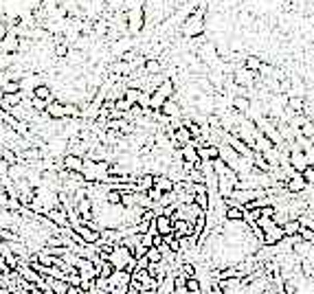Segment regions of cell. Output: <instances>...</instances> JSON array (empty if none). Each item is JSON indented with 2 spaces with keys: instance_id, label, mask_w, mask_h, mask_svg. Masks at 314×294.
<instances>
[{
  "instance_id": "1",
  "label": "cell",
  "mask_w": 314,
  "mask_h": 294,
  "mask_svg": "<svg viewBox=\"0 0 314 294\" xmlns=\"http://www.w3.org/2000/svg\"><path fill=\"white\" fill-rule=\"evenodd\" d=\"M185 37H198V35H205L207 31V9L200 7V9H194L189 15L183 20V26H180Z\"/></svg>"
},
{
  "instance_id": "2",
  "label": "cell",
  "mask_w": 314,
  "mask_h": 294,
  "mask_svg": "<svg viewBox=\"0 0 314 294\" xmlns=\"http://www.w3.org/2000/svg\"><path fill=\"white\" fill-rule=\"evenodd\" d=\"M110 264L114 270H134V257H132V248L123 246V244H114L112 253H110Z\"/></svg>"
},
{
  "instance_id": "3",
  "label": "cell",
  "mask_w": 314,
  "mask_h": 294,
  "mask_svg": "<svg viewBox=\"0 0 314 294\" xmlns=\"http://www.w3.org/2000/svg\"><path fill=\"white\" fill-rule=\"evenodd\" d=\"M123 18H125V29H128V35H136V33H141L143 26H145V13H143V7L125 9Z\"/></svg>"
},
{
  "instance_id": "4",
  "label": "cell",
  "mask_w": 314,
  "mask_h": 294,
  "mask_svg": "<svg viewBox=\"0 0 314 294\" xmlns=\"http://www.w3.org/2000/svg\"><path fill=\"white\" fill-rule=\"evenodd\" d=\"M20 53V37L13 29H7V35L0 40V55H15Z\"/></svg>"
},
{
  "instance_id": "5",
  "label": "cell",
  "mask_w": 314,
  "mask_h": 294,
  "mask_svg": "<svg viewBox=\"0 0 314 294\" xmlns=\"http://www.w3.org/2000/svg\"><path fill=\"white\" fill-rule=\"evenodd\" d=\"M284 240H286V235H284V231H282V226H279V224H275L268 231L262 233V246H266V248L279 246Z\"/></svg>"
},
{
  "instance_id": "6",
  "label": "cell",
  "mask_w": 314,
  "mask_h": 294,
  "mask_svg": "<svg viewBox=\"0 0 314 294\" xmlns=\"http://www.w3.org/2000/svg\"><path fill=\"white\" fill-rule=\"evenodd\" d=\"M70 229H73V233H77V235L81 237V242H84L86 246H95V244L99 242V231H92L90 226L81 224V222H75V224H70Z\"/></svg>"
},
{
  "instance_id": "7",
  "label": "cell",
  "mask_w": 314,
  "mask_h": 294,
  "mask_svg": "<svg viewBox=\"0 0 314 294\" xmlns=\"http://www.w3.org/2000/svg\"><path fill=\"white\" fill-rule=\"evenodd\" d=\"M308 165H310V163H308L306 152H304V149H299V145H293V149H290V154H288V167L301 174Z\"/></svg>"
},
{
  "instance_id": "8",
  "label": "cell",
  "mask_w": 314,
  "mask_h": 294,
  "mask_svg": "<svg viewBox=\"0 0 314 294\" xmlns=\"http://www.w3.org/2000/svg\"><path fill=\"white\" fill-rule=\"evenodd\" d=\"M178 158L183 160L185 165H191V167H198V165H200V156H198V149L194 145V141L178 147Z\"/></svg>"
},
{
  "instance_id": "9",
  "label": "cell",
  "mask_w": 314,
  "mask_h": 294,
  "mask_svg": "<svg viewBox=\"0 0 314 294\" xmlns=\"http://www.w3.org/2000/svg\"><path fill=\"white\" fill-rule=\"evenodd\" d=\"M308 189V185H306V180L301 178V174L299 171H293V174L288 176V180L284 182V191H288L290 196H297V193H304Z\"/></svg>"
},
{
  "instance_id": "10",
  "label": "cell",
  "mask_w": 314,
  "mask_h": 294,
  "mask_svg": "<svg viewBox=\"0 0 314 294\" xmlns=\"http://www.w3.org/2000/svg\"><path fill=\"white\" fill-rule=\"evenodd\" d=\"M255 73H251L249 68H244V66H240L238 70L233 73V86L238 88H253V84H255Z\"/></svg>"
},
{
  "instance_id": "11",
  "label": "cell",
  "mask_w": 314,
  "mask_h": 294,
  "mask_svg": "<svg viewBox=\"0 0 314 294\" xmlns=\"http://www.w3.org/2000/svg\"><path fill=\"white\" fill-rule=\"evenodd\" d=\"M44 218H46L48 222H51L53 226H57L59 231L62 229H68L70 226V222H68V218H66V213L59 207H55V209H48L46 213H44Z\"/></svg>"
},
{
  "instance_id": "12",
  "label": "cell",
  "mask_w": 314,
  "mask_h": 294,
  "mask_svg": "<svg viewBox=\"0 0 314 294\" xmlns=\"http://www.w3.org/2000/svg\"><path fill=\"white\" fill-rule=\"evenodd\" d=\"M130 48H132V35H128V33H125L123 37H119V40L112 42V46H110V53H112V57L121 59L125 53L130 51Z\"/></svg>"
},
{
  "instance_id": "13",
  "label": "cell",
  "mask_w": 314,
  "mask_h": 294,
  "mask_svg": "<svg viewBox=\"0 0 314 294\" xmlns=\"http://www.w3.org/2000/svg\"><path fill=\"white\" fill-rule=\"evenodd\" d=\"M152 222H154V226H156V233H158V235H172V233H174V220L167 218V215L156 213Z\"/></svg>"
},
{
  "instance_id": "14",
  "label": "cell",
  "mask_w": 314,
  "mask_h": 294,
  "mask_svg": "<svg viewBox=\"0 0 314 294\" xmlns=\"http://www.w3.org/2000/svg\"><path fill=\"white\" fill-rule=\"evenodd\" d=\"M44 114H46L51 121H64V101H57V99L48 101Z\"/></svg>"
},
{
  "instance_id": "15",
  "label": "cell",
  "mask_w": 314,
  "mask_h": 294,
  "mask_svg": "<svg viewBox=\"0 0 314 294\" xmlns=\"http://www.w3.org/2000/svg\"><path fill=\"white\" fill-rule=\"evenodd\" d=\"M62 169L64 171H77V174H81V169H84V158L75 156V154H66V156L62 158Z\"/></svg>"
},
{
  "instance_id": "16",
  "label": "cell",
  "mask_w": 314,
  "mask_h": 294,
  "mask_svg": "<svg viewBox=\"0 0 314 294\" xmlns=\"http://www.w3.org/2000/svg\"><path fill=\"white\" fill-rule=\"evenodd\" d=\"M154 189L161 191V193H172L176 189V182L165 174H156L154 176Z\"/></svg>"
},
{
  "instance_id": "17",
  "label": "cell",
  "mask_w": 314,
  "mask_h": 294,
  "mask_svg": "<svg viewBox=\"0 0 314 294\" xmlns=\"http://www.w3.org/2000/svg\"><path fill=\"white\" fill-rule=\"evenodd\" d=\"M161 114H163V116H167V119H178V116L183 114V108H180V103L176 101V97L167 99V101L163 103V108H161Z\"/></svg>"
},
{
  "instance_id": "18",
  "label": "cell",
  "mask_w": 314,
  "mask_h": 294,
  "mask_svg": "<svg viewBox=\"0 0 314 294\" xmlns=\"http://www.w3.org/2000/svg\"><path fill=\"white\" fill-rule=\"evenodd\" d=\"M154 90L158 92V95H163L165 99H172V97H176V84H174V79L172 77H163V81L158 84ZM152 90V92H154Z\"/></svg>"
},
{
  "instance_id": "19",
  "label": "cell",
  "mask_w": 314,
  "mask_h": 294,
  "mask_svg": "<svg viewBox=\"0 0 314 294\" xmlns=\"http://www.w3.org/2000/svg\"><path fill=\"white\" fill-rule=\"evenodd\" d=\"M172 235L176 240H185V237H191V224L187 220H174V233Z\"/></svg>"
},
{
  "instance_id": "20",
  "label": "cell",
  "mask_w": 314,
  "mask_h": 294,
  "mask_svg": "<svg viewBox=\"0 0 314 294\" xmlns=\"http://www.w3.org/2000/svg\"><path fill=\"white\" fill-rule=\"evenodd\" d=\"M299 229H301V222L297 220V218H290V220H286L284 224H282V231H284L286 237H297Z\"/></svg>"
},
{
  "instance_id": "21",
  "label": "cell",
  "mask_w": 314,
  "mask_h": 294,
  "mask_svg": "<svg viewBox=\"0 0 314 294\" xmlns=\"http://www.w3.org/2000/svg\"><path fill=\"white\" fill-rule=\"evenodd\" d=\"M33 97H35V99H42V101H53V90H51V86H48V84H40V86H37L35 88V90H33Z\"/></svg>"
},
{
  "instance_id": "22",
  "label": "cell",
  "mask_w": 314,
  "mask_h": 294,
  "mask_svg": "<svg viewBox=\"0 0 314 294\" xmlns=\"http://www.w3.org/2000/svg\"><path fill=\"white\" fill-rule=\"evenodd\" d=\"M297 132H299V134L304 136V138H308V141H314V121L306 116L304 123L299 125V130H297Z\"/></svg>"
},
{
  "instance_id": "23",
  "label": "cell",
  "mask_w": 314,
  "mask_h": 294,
  "mask_svg": "<svg viewBox=\"0 0 314 294\" xmlns=\"http://www.w3.org/2000/svg\"><path fill=\"white\" fill-rule=\"evenodd\" d=\"M244 68H249L251 73H262V68H264V62L260 57H257V55H249V57L244 59Z\"/></svg>"
},
{
  "instance_id": "24",
  "label": "cell",
  "mask_w": 314,
  "mask_h": 294,
  "mask_svg": "<svg viewBox=\"0 0 314 294\" xmlns=\"http://www.w3.org/2000/svg\"><path fill=\"white\" fill-rule=\"evenodd\" d=\"M79 116H81V105L79 103L64 101V119H79Z\"/></svg>"
},
{
  "instance_id": "25",
  "label": "cell",
  "mask_w": 314,
  "mask_h": 294,
  "mask_svg": "<svg viewBox=\"0 0 314 294\" xmlns=\"http://www.w3.org/2000/svg\"><path fill=\"white\" fill-rule=\"evenodd\" d=\"M143 70H145V75H158V73L163 70L161 59H145V64H143Z\"/></svg>"
},
{
  "instance_id": "26",
  "label": "cell",
  "mask_w": 314,
  "mask_h": 294,
  "mask_svg": "<svg viewBox=\"0 0 314 294\" xmlns=\"http://www.w3.org/2000/svg\"><path fill=\"white\" fill-rule=\"evenodd\" d=\"M0 242H20V235L9 226H0Z\"/></svg>"
},
{
  "instance_id": "27",
  "label": "cell",
  "mask_w": 314,
  "mask_h": 294,
  "mask_svg": "<svg viewBox=\"0 0 314 294\" xmlns=\"http://www.w3.org/2000/svg\"><path fill=\"white\" fill-rule=\"evenodd\" d=\"M196 270H198V268H196V266L191 264V262H183V264L178 266V273H183L187 279H191V277H198Z\"/></svg>"
},
{
  "instance_id": "28",
  "label": "cell",
  "mask_w": 314,
  "mask_h": 294,
  "mask_svg": "<svg viewBox=\"0 0 314 294\" xmlns=\"http://www.w3.org/2000/svg\"><path fill=\"white\" fill-rule=\"evenodd\" d=\"M145 259L150 264H161L163 262V255H161V251H158V248H154V246H150L145 251Z\"/></svg>"
},
{
  "instance_id": "29",
  "label": "cell",
  "mask_w": 314,
  "mask_h": 294,
  "mask_svg": "<svg viewBox=\"0 0 314 294\" xmlns=\"http://www.w3.org/2000/svg\"><path fill=\"white\" fill-rule=\"evenodd\" d=\"M187 292L189 294H200L202 292V284L198 277H191V279H187Z\"/></svg>"
},
{
  "instance_id": "30",
  "label": "cell",
  "mask_w": 314,
  "mask_h": 294,
  "mask_svg": "<svg viewBox=\"0 0 314 294\" xmlns=\"http://www.w3.org/2000/svg\"><path fill=\"white\" fill-rule=\"evenodd\" d=\"M297 237H299L301 242H312L314 244V229H310V226H301L299 233H297Z\"/></svg>"
},
{
  "instance_id": "31",
  "label": "cell",
  "mask_w": 314,
  "mask_h": 294,
  "mask_svg": "<svg viewBox=\"0 0 314 294\" xmlns=\"http://www.w3.org/2000/svg\"><path fill=\"white\" fill-rule=\"evenodd\" d=\"M301 178L306 180L308 187H314V167H312V165H308V167L301 171Z\"/></svg>"
},
{
  "instance_id": "32",
  "label": "cell",
  "mask_w": 314,
  "mask_h": 294,
  "mask_svg": "<svg viewBox=\"0 0 314 294\" xmlns=\"http://www.w3.org/2000/svg\"><path fill=\"white\" fill-rule=\"evenodd\" d=\"M64 294H81V292H79V288L68 286V288H66V292H64Z\"/></svg>"
},
{
  "instance_id": "33",
  "label": "cell",
  "mask_w": 314,
  "mask_h": 294,
  "mask_svg": "<svg viewBox=\"0 0 314 294\" xmlns=\"http://www.w3.org/2000/svg\"><path fill=\"white\" fill-rule=\"evenodd\" d=\"M4 35H7V24H4L2 20H0V40H2Z\"/></svg>"
}]
</instances>
